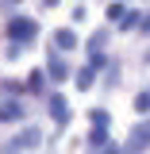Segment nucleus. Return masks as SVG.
<instances>
[{
    "mask_svg": "<svg viewBox=\"0 0 150 154\" xmlns=\"http://www.w3.org/2000/svg\"><path fill=\"white\" fill-rule=\"evenodd\" d=\"M16 38H27V35H35V23L31 19H12V27H8Z\"/></svg>",
    "mask_w": 150,
    "mask_h": 154,
    "instance_id": "1",
    "label": "nucleus"
},
{
    "mask_svg": "<svg viewBox=\"0 0 150 154\" xmlns=\"http://www.w3.org/2000/svg\"><path fill=\"white\" fill-rule=\"evenodd\" d=\"M54 42L62 46V50H73V42H77V38H73V31H58V35H54Z\"/></svg>",
    "mask_w": 150,
    "mask_h": 154,
    "instance_id": "3",
    "label": "nucleus"
},
{
    "mask_svg": "<svg viewBox=\"0 0 150 154\" xmlns=\"http://www.w3.org/2000/svg\"><path fill=\"white\" fill-rule=\"evenodd\" d=\"M142 146H150V123H142L135 131V143H127V150H142Z\"/></svg>",
    "mask_w": 150,
    "mask_h": 154,
    "instance_id": "2",
    "label": "nucleus"
}]
</instances>
